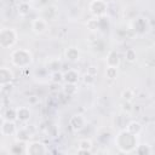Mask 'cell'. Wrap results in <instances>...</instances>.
<instances>
[{"label":"cell","mask_w":155,"mask_h":155,"mask_svg":"<svg viewBox=\"0 0 155 155\" xmlns=\"http://www.w3.org/2000/svg\"><path fill=\"white\" fill-rule=\"evenodd\" d=\"M11 62L15 67L18 68H27L33 62V54L29 50L19 48L11 53Z\"/></svg>","instance_id":"1"},{"label":"cell","mask_w":155,"mask_h":155,"mask_svg":"<svg viewBox=\"0 0 155 155\" xmlns=\"http://www.w3.org/2000/svg\"><path fill=\"white\" fill-rule=\"evenodd\" d=\"M125 58H126V61H128V62H134L136 58H137L136 51H134L133 48H128V50H126V52H125Z\"/></svg>","instance_id":"21"},{"label":"cell","mask_w":155,"mask_h":155,"mask_svg":"<svg viewBox=\"0 0 155 155\" xmlns=\"http://www.w3.org/2000/svg\"><path fill=\"white\" fill-rule=\"evenodd\" d=\"M29 11H30V5L28 2L19 4V6H18V13L21 16H27L29 13Z\"/></svg>","instance_id":"19"},{"label":"cell","mask_w":155,"mask_h":155,"mask_svg":"<svg viewBox=\"0 0 155 155\" xmlns=\"http://www.w3.org/2000/svg\"><path fill=\"white\" fill-rule=\"evenodd\" d=\"M65 57H67V59H69V61H78L79 59V51H78V48H75V47H69V48H67V51H65Z\"/></svg>","instance_id":"14"},{"label":"cell","mask_w":155,"mask_h":155,"mask_svg":"<svg viewBox=\"0 0 155 155\" xmlns=\"http://www.w3.org/2000/svg\"><path fill=\"white\" fill-rule=\"evenodd\" d=\"M59 68H61V62L57 61V59H52V61H50V63L47 64V69H52L53 71L59 70Z\"/></svg>","instance_id":"22"},{"label":"cell","mask_w":155,"mask_h":155,"mask_svg":"<svg viewBox=\"0 0 155 155\" xmlns=\"http://www.w3.org/2000/svg\"><path fill=\"white\" fill-rule=\"evenodd\" d=\"M25 151L28 154H44V153H46V149H45L44 144L34 142V143H29L27 145V150Z\"/></svg>","instance_id":"9"},{"label":"cell","mask_w":155,"mask_h":155,"mask_svg":"<svg viewBox=\"0 0 155 155\" xmlns=\"http://www.w3.org/2000/svg\"><path fill=\"white\" fill-rule=\"evenodd\" d=\"M98 24H99V19H96V18H92L87 22V27L91 29V30H94L98 28Z\"/></svg>","instance_id":"24"},{"label":"cell","mask_w":155,"mask_h":155,"mask_svg":"<svg viewBox=\"0 0 155 155\" xmlns=\"http://www.w3.org/2000/svg\"><path fill=\"white\" fill-rule=\"evenodd\" d=\"M2 119H5V120H11V121L17 120V110L13 109V108L6 109V110L2 113Z\"/></svg>","instance_id":"15"},{"label":"cell","mask_w":155,"mask_h":155,"mask_svg":"<svg viewBox=\"0 0 155 155\" xmlns=\"http://www.w3.org/2000/svg\"><path fill=\"white\" fill-rule=\"evenodd\" d=\"M90 11L97 16V17H101L107 11V4L102 0H93L91 4H90Z\"/></svg>","instance_id":"4"},{"label":"cell","mask_w":155,"mask_h":155,"mask_svg":"<svg viewBox=\"0 0 155 155\" xmlns=\"http://www.w3.org/2000/svg\"><path fill=\"white\" fill-rule=\"evenodd\" d=\"M91 148H92V142L90 139H81L80 143H79V150H78V153L79 154H82V153L90 154Z\"/></svg>","instance_id":"13"},{"label":"cell","mask_w":155,"mask_h":155,"mask_svg":"<svg viewBox=\"0 0 155 155\" xmlns=\"http://www.w3.org/2000/svg\"><path fill=\"white\" fill-rule=\"evenodd\" d=\"M115 143L122 151H131L133 148H136V136L131 133L130 131H121L117 134V138L115 139Z\"/></svg>","instance_id":"2"},{"label":"cell","mask_w":155,"mask_h":155,"mask_svg":"<svg viewBox=\"0 0 155 155\" xmlns=\"http://www.w3.org/2000/svg\"><path fill=\"white\" fill-rule=\"evenodd\" d=\"M1 92L2 93H7L12 90V84L11 82H6V84H1V87H0Z\"/></svg>","instance_id":"27"},{"label":"cell","mask_w":155,"mask_h":155,"mask_svg":"<svg viewBox=\"0 0 155 155\" xmlns=\"http://www.w3.org/2000/svg\"><path fill=\"white\" fill-rule=\"evenodd\" d=\"M17 41V33L12 28H2L0 31V46L2 48L11 47Z\"/></svg>","instance_id":"3"},{"label":"cell","mask_w":155,"mask_h":155,"mask_svg":"<svg viewBox=\"0 0 155 155\" xmlns=\"http://www.w3.org/2000/svg\"><path fill=\"white\" fill-rule=\"evenodd\" d=\"M15 75L13 71L7 68V67H1L0 69V82L1 84H6V82H11L13 80Z\"/></svg>","instance_id":"8"},{"label":"cell","mask_w":155,"mask_h":155,"mask_svg":"<svg viewBox=\"0 0 155 155\" xmlns=\"http://www.w3.org/2000/svg\"><path fill=\"white\" fill-rule=\"evenodd\" d=\"M133 97H134V94H133V91L132 90H130V88H127V90H125L124 92H122V98L125 99V101H132L133 99Z\"/></svg>","instance_id":"23"},{"label":"cell","mask_w":155,"mask_h":155,"mask_svg":"<svg viewBox=\"0 0 155 155\" xmlns=\"http://www.w3.org/2000/svg\"><path fill=\"white\" fill-rule=\"evenodd\" d=\"M16 134H17V138L21 140V142H25V140H28L29 139V133L27 132V130L25 128H19V130H17V132H16Z\"/></svg>","instance_id":"20"},{"label":"cell","mask_w":155,"mask_h":155,"mask_svg":"<svg viewBox=\"0 0 155 155\" xmlns=\"http://www.w3.org/2000/svg\"><path fill=\"white\" fill-rule=\"evenodd\" d=\"M107 64L108 67H113V68H117L120 64V58L119 54L115 51H110L108 57H107Z\"/></svg>","instance_id":"12"},{"label":"cell","mask_w":155,"mask_h":155,"mask_svg":"<svg viewBox=\"0 0 155 155\" xmlns=\"http://www.w3.org/2000/svg\"><path fill=\"white\" fill-rule=\"evenodd\" d=\"M69 122H70V126H71V128H73L74 131H80V130H82V128L85 127V125H86L85 117H84L82 115H80V114L74 115V116L70 119Z\"/></svg>","instance_id":"7"},{"label":"cell","mask_w":155,"mask_h":155,"mask_svg":"<svg viewBox=\"0 0 155 155\" xmlns=\"http://www.w3.org/2000/svg\"><path fill=\"white\" fill-rule=\"evenodd\" d=\"M63 76H64V81L65 82H69V84H76L79 81V73L75 69L67 70L63 74Z\"/></svg>","instance_id":"11"},{"label":"cell","mask_w":155,"mask_h":155,"mask_svg":"<svg viewBox=\"0 0 155 155\" xmlns=\"http://www.w3.org/2000/svg\"><path fill=\"white\" fill-rule=\"evenodd\" d=\"M30 1H38V0H30Z\"/></svg>","instance_id":"30"},{"label":"cell","mask_w":155,"mask_h":155,"mask_svg":"<svg viewBox=\"0 0 155 155\" xmlns=\"http://www.w3.org/2000/svg\"><path fill=\"white\" fill-rule=\"evenodd\" d=\"M31 28L36 34H44L47 30V21L42 17H38L31 22Z\"/></svg>","instance_id":"6"},{"label":"cell","mask_w":155,"mask_h":155,"mask_svg":"<svg viewBox=\"0 0 155 155\" xmlns=\"http://www.w3.org/2000/svg\"><path fill=\"white\" fill-rule=\"evenodd\" d=\"M132 109H133V107H132V104H131L130 101H126V102L122 104V110H124L125 113H130V111H132Z\"/></svg>","instance_id":"28"},{"label":"cell","mask_w":155,"mask_h":155,"mask_svg":"<svg viewBox=\"0 0 155 155\" xmlns=\"http://www.w3.org/2000/svg\"><path fill=\"white\" fill-rule=\"evenodd\" d=\"M88 74H92V75H97V68H94V67H90L88 68V71H87Z\"/></svg>","instance_id":"29"},{"label":"cell","mask_w":155,"mask_h":155,"mask_svg":"<svg viewBox=\"0 0 155 155\" xmlns=\"http://www.w3.org/2000/svg\"><path fill=\"white\" fill-rule=\"evenodd\" d=\"M63 91H64V93L68 94V96H74V94L78 92L76 84H69V82H67V85L64 86Z\"/></svg>","instance_id":"17"},{"label":"cell","mask_w":155,"mask_h":155,"mask_svg":"<svg viewBox=\"0 0 155 155\" xmlns=\"http://www.w3.org/2000/svg\"><path fill=\"white\" fill-rule=\"evenodd\" d=\"M16 110H17V120H19L22 122H25L29 120L30 110L28 107H18V108H16Z\"/></svg>","instance_id":"10"},{"label":"cell","mask_w":155,"mask_h":155,"mask_svg":"<svg viewBox=\"0 0 155 155\" xmlns=\"http://www.w3.org/2000/svg\"><path fill=\"white\" fill-rule=\"evenodd\" d=\"M84 81H85V84H87V85H92V84L96 81V78H94V75L87 73V74L84 76Z\"/></svg>","instance_id":"26"},{"label":"cell","mask_w":155,"mask_h":155,"mask_svg":"<svg viewBox=\"0 0 155 155\" xmlns=\"http://www.w3.org/2000/svg\"><path fill=\"white\" fill-rule=\"evenodd\" d=\"M0 132H1L2 136H12L13 133H16V132H17V127H16V125H15V121L2 119L1 127H0Z\"/></svg>","instance_id":"5"},{"label":"cell","mask_w":155,"mask_h":155,"mask_svg":"<svg viewBox=\"0 0 155 155\" xmlns=\"http://www.w3.org/2000/svg\"><path fill=\"white\" fill-rule=\"evenodd\" d=\"M64 80V76H63V74L59 71V70H57V71H52V74H51V81L53 82V84H61L62 81Z\"/></svg>","instance_id":"18"},{"label":"cell","mask_w":155,"mask_h":155,"mask_svg":"<svg viewBox=\"0 0 155 155\" xmlns=\"http://www.w3.org/2000/svg\"><path fill=\"white\" fill-rule=\"evenodd\" d=\"M127 131H130L131 133H133L134 136H137V134H139L140 131H142V125H140L139 122L132 121V122L128 124V126H127Z\"/></svg>","instance_id":"16"},{"label":"cell","mask_w":155,"mask_h":155,"mask_svg":"<svg viewBox=\"0 0 155 155\" xmlns=\"http://www.w3.org/2000/svg\"><path fill=\"white\" fill-rule=\"evenodd\" d=\"M116 69L117 68H113V67H108L107 68V76L109 78V79H114V78H116Z\"/></svg>","instance_id":"25"}]
</instances>
